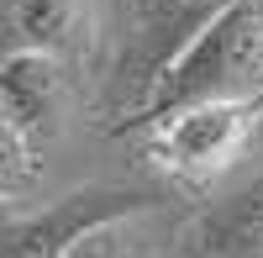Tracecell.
<instances>
[{"label":"cell","mask_w":263,"mask_h":258,"mask_svg":"<svg viewBox=\"0 0 263 258\" xmlns=\"http://www.w3.org/2000/svg\"><path fill=\"white\" fill-rule=\"evenodd\" d=\"M227 95H263V0H232L126 121L142 126L174 105L227 100Z\"/></svg>","instance_id":"cell-1"},{"label":"cell","mask_w":263,"mask_h":258,"mask_svg":"<svg viewBox=\"0 0 263 258\" xmlns=\"http://www.w3.org/2000/svg\"><path fill=\"white\" fill-rule=\"evenodd\" d=\"M263 121V95H227V100H190L142 121L147 158L184 185H205L248 153Z\"/></svg>","instance_id":"cell-2"},{"label":"cell","mask_w":263,"mask_h":258,"mask_svg":"<svg viewBox=\"0 0 263 258\" xmlns=\"http://www.w3.org/2000/svg\"><path fill=\"white\" fill-rule=\"evenodd\" d=\"M153 206H158V195H153V190H137V185H84V190H69V195H58L48 211L16 222L6 237H0V258H69L90 232L132 222V216H142Z\"/></svg>","instance_id":"cell-3"},{"label":"cell","mask_w":263,"mask_h":258,"mask_svg":"<svg viewBox=\"0 0 263 258\" xmlns=\"http://www.w3.org/2000/svg\"><path fill=\"white\" fill-rule=\"evenodd\" d=\"M227 6L232 0H142L132 27H126V53H121V69H116L126 111H137L147 100V90L190 53V42Z\"/></svg>","instance_id":"cell-4"},{"label":"cell","mask_w":263,"mask_h":258,"mask_svg":"<svg viewBox=\"0 0 263 258\" xmlns=\"http://www.w3.org/2000/svg\"><path fill=\"white\" fill-rule=\"evenodd\" d=\"M69 95H74V74L69 58L48 53V48H16L0 58V111H6L32 142L53 137L63 116H69Z\"/></svg>","instance_id":"cell-5"},{"label":"cell","mask_w":263,"mask_h":258,"mask_svg":"<svg viewBox=\"0 0 263 258\" xmlns=\"http://www.w3.org/2000/svg\"><path fill=\"white\" fill-rule=\"evenodd\" d=\"M190 258H263V169L200 211Z\"/></svg>","instance_id":"cell-6"},{"label":"cell","mask_w":263,"mask_h":258,"mask_svg":"<svg viewBox=\"0 0 263 258\" xmlns=\"http://www.w3.org/2000/svg\"><path fill=\"white\" fill-rule=\"evenodd\" d=\"M6 27L21 48H48L74 58L95 27V0H6Z\"/></svg>","instance_id":"cell-7"},{"label":"cell","mask_w":263,"mask_h":258,"mask_svg":"<svg viewBox=\"0 0 263 258\" xmlns=\"http://www.w3.org/2000/svg\"><path fill=\"white\" fill-rule=\"evenodd\" d=\"M37 185V142L0 111V200H16Z\"/></svg>","instance_id":"cell-8"},{"label":"cell","mask_w":263,"mask_h":258,"mask_svg":"<svg viewBox=\"0 0 263 258\" xmlns=\"http://www.w3.org/2000/svg\"><path fill=\"white\" fill-rule=\"evenodd\" d=\"M121 227H126V222L90 232V237H84V243H79L69 258H153V253H142L137 243H126V237H121Z\"/></svg>","instance_id":"cell-9"},{"label":"cell","mask_w":263,"mask_h":258,"mask_svg":"<svg viewBox=\"0 0 263 258\" xmlns=\"http://www.w3.org/2000/svg\"><path fill=\"white\" fill-rule=\"evenodd\" d=\"M137 6H142V0H111V11H116V21H121V27H132V16H137Z\"/></svg>","instance_id":"cell-10"}]
</instances>
